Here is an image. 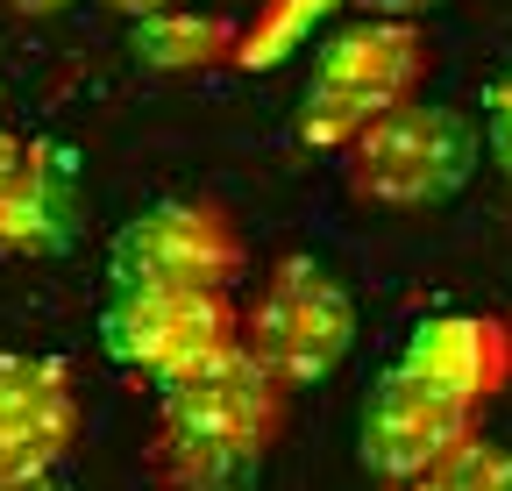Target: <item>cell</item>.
<instances>
[{"instance_id": "obj_1", "label": "cell", "mask_w": 512, "mask_h": 491, "mask_svg": "<svg viewBox=\"0 0 512 491\" xmlns=\"http://www.w3.org/2000/svg\"><path fill=\"white\" fill-rule=\"evenodd\" d=\"M292 392L242 342L157 392L150 477L157 491H242L285 435Z\"/></svg>"}, {"instance_id": "obj_2", "label": "cell", "mask_w": 512, "mask_h": 491, "mask_svg": "<svg viewBox=\"0 0 512 491\" xmlns=\"http://www.w3.org/2000/svg\"><path fill=\"white\" fill-rule=\"evenodd\" d=\"M434 50L413 22H356L342 36L320 43L313 79L299 100V143L306 150H349L363 129H377L384 114H399L406 100H420Z\"/></svg>"}, {"instance_id": "obj_3", "label": "cell", "mask_w": 512, "mask_h": 491, "mask_svg": "<svg viewBox=\"0 0 512 491\" xmlns=\"http://www.w3.org/2000/svg\"><path fill=\"white\" fill-rule=\"evenodd\" d=\"M242 349L264 363L285 392L335 378L349 363V349H356V299H349V285L328 264H313V257H285L264 278V292L242 306Z\"/></svg>"}, {"instance_id": "obj_4", "label": "cell", "mask_w": 512, "mask_h": 491, "mask_svg": "<svg viewBox=\"0 0 512 491\" xmlns=\"http://www.w3.org/2000/svg\"><path fill=\"white\" fill-rule=\"evenodd\" d=\"M342 178L363 207H441L470 186L477 171V129L456 107H434V100H406L399 114H384L377 129H363L342 150Z\"/></svg>"}, {"instance_id": "obj_5", "label": "cell", "mask_w": 512, "mask_h": 491, "mask_svg": "<svg viewBox=\"0 0 512 491\" xmlns=\"http://www.w3.org/2000/svg\"><path fill=\"white\" fill-rule=\"evenodd\" d=\"M100 342L121 371H136L164 392L242 342V306H235V292H171V285L107 292Z\"/></svg>"}, {"instance_id": "obj_6", "label": "cell", "mask_w": 512, "mask_h": 491, "mask_svg": "<svg viewBox=\"0 0 512 491\" xmlns=\"http://www.w3.org/2000/svg\"><path fill=\"white\" fill-rule=\"evenodd\" d=\"M249 250L221 207L207 200H157L136 221H121L114 250H107V278L114 292L136 285H171V292H235Z\"/></svg>"}, {"instance_id": "obj_7", "label": "cell", "mask_w": 512, "mask_h": 491, "mask_svg": "<svg viewBox=\"0 0 512 491\" xmlns=\"http://www.w3.org/2000/svg\"><path fill=\"white\" fill-rule=\"evenodd\" d=\"M470 435H477V406L456 399L448 385H434V378H420L413 363H392V371L370 385L363 413H356V456H363V470L377 484H392V491L413 484L420 470H434Z\"/></svg>"}, {"instance_id": "obj_8", "label": "cell", "mask_w": 512, "mask_h": 491, "mask_svg": "<svg viewBox=\"0 0 512 491\" xmlns=\"http://www.w3.org/2000/svg\"><path fill=\"white\" fill-rule=\"evenodd\" d=\"M79 442V392L57 356L0 349V484L57 477Z\"/></svg>"}, {"instance_id": "obj_9", "label": "cell", "mask_w": 512, "mask_h": 491, "mask_svg": "<svg viewBox=\"0 0 512 491\" xmlns=\"http://www.w3.org/2000/svg\"><path fill=\"white\" fill-rule=\"evenodd\" d=\"M79 157L64 143H22L15 178L0 186V257H64L79 242Z\"/></svg>"}, {"instance_id": "obj_10", "label": "cell", "mask_w": 512, "mask_h": 491, "mask_svg": "<svg viewBox=\"0 0 512 491\" xmlns=\"http://www.w3.org/2000/svg\"><path fill=\"white\" fill-rule=\"evenodd\" d=\"M399 363H413L420 378L448 385L456 399H470L484 413L512 378V328L491 321V314H434L406 335Z\"/></svg>"}, {"instance_id": "obj_11", "label": "cell", "mask_w": 512, "mask_h": 491, "mask_svg": "<svg viewBox=\"0 0 512 491\" xmlns=\"http://www.w3.org/2000/svg\"><path fill=\"white\" fill-rule=\"evenodd\" d=\"M235 43H242V29L207 22V15H178V8H164V15H150V22H136V50H143V65H150V72L235 65Z\"/></svg>"}, {"instance_id": "obj_12", "label": "cell", "mask_w": 512, "mask_h": 491, "mask_svg": "<svg viewBox=\"0 0 512 491\" xmlns=\"http://www.w3.org/2000/svg\"><path fill=\"white\" fill-rule=\"evenodd\" d=\"M399 491H512V449L491 442V435H470V442H456L434 470H420Z\"/></svg>"}, {"instance_id": "obj_13", "label": "cell", "mask_w": 512, "mask_h": 491, "mask_svg": "<svg viewBox=\"0 0 512 491\" xmlns=\"http://www.w3.org/2000/svg\"><path fill=\"white\" fill-rule=\"evenodd\" d=\"M335 8V0H271V8H264V22H256V29H242V43H235V65H249V72H264V65H278V57L320 22V15H328Z\"/></svg>"}, {"instance_id": "obj_14", "label": "cell", "mask_w": 512, "mask_h": 491, "mask_svg": "<svg viewBox=\"0 0 512 491\" xmlns=\"http://www.w3.org/2000/svg\"><path fill=\"white\" fill-rule=\"evenodd\" d=\"M484 136H491V157L505 164V178H512V65L491 79V93H484Z\"/></svg>"}, {"instance_id": "obj_15", "label": "cell", "mask_w": 512, "mask_h": 491, "mask_svg": "<svg viewBox=\"0 0 512 491\" xmlns=\"http://www.w3.org/2000/svg\"><path fill=\"white\" fill-rule=\"evenodd\" d=\"M100 8H114V15H128V22H150V15L178 8V0H100Z\"/></svg>"}, {"instance_id": "obj_16", "label": "cell", "mask_w": 512, "mask_h": 491, "mask_svg": "<svg viewBox=\"0 0 512 491\" xmlns=\"http://www.w3.org/2000/svg\"><path fill=\"white\" fill-rule=\"evenodd\" d=\"M15 164H22V136L8 129V121H0V186L15 178Z\"/></svg>"}, {"instance_id": "obj_17", "label": "cell", "mask_w": 512, "mask_h": 491, "mask_svg": "<svg viewBox=\"0 0 512 491\" xmlns=\"http://www.w3.org/2000/svg\"><path fill=\"white\" fill-rule=\"evenodd\" d=\"M15 15H57V8H72V0H8Z\"/></svg>"}, {"instance_id": "obj_18", "label": "cell", "mask_w": 512, "mask_h": 491, "mask_svg": "<svg viewBox=\"0 0 512 491\" xmlns=\"http://www.w3.org/2000/svg\"><path fill=\"white\" fill-rule=\"evenodd\" d=\"M0 491H64L57 477H29V484H0Z\"/></svg>"}, {"instance_id": "obj_19", "label": "cell", "mask_w": 512, "mask_h": 491, "mask_svg": "<svg viewBox=\"0 0 512 491\" xmlns=\"http://www.w3.org/2000/svg\"><path fill=\"white\" fill-rule=\"evenodd\" d=\"M370 8H384V15H406V8H427V0H370Z\"/></svg>"}, {"instance_id": "obj_20", "label": "cell", "mask_w": 512, "mask_h": 491, "mask_svg": "<svg viewBox=\"0 0 512 491\" xmlns=\"http://www.w3.org/2000/svg\"><path fill=\"white\" fill-rule=\"evenodd\" d=\"M505 328H512V314H505Z\"/></svg>"}]
</instances>
